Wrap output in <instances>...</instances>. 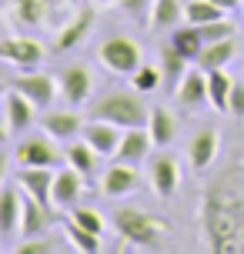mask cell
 <instances>
[{"instance_id":"cell-1","label":"cell","mask_w":244,"mask_h":254,"mask_svg":"<svg viewBox=\"0 0 244 254\" xmlns=\"http://www.w3.org/2000/svg\"><path fill=\"white\" fill-rule=\"evenodd\" d=\"M201 228L211 251H244V154H234V164L207 184L201 204Z\"/></svg>"},{"instance_id":"cell-2","label":"cell","mask_w":244,"mask_h":254,"mask_svg":"<svg viewBox=\"0 0 244 254\" xmlns=\"http://www.w3.org/2000/svg\"><path fill=\"white\" fill-rule=\"evenodd\" d=\"M114 231L134 248H144V251H161L167 238V221L154 217L144 207H117L114 217H111Z\"/></svg>"},{"instance_id":"cell-3","label":"cell","mask_w":244,"mask_h":254,"mask_svg":"<svg viewBox=\"0 0 244 254\" xmlns=\"http://www.w3.org/2000/svg\"><path fill=\"white\" fill-rule=\"evenodd\" d=\"M87 114L97 117V121H111V124L124 127V130H130V127H147V121H151V111L134 94H124V90H114V94L97 97L94 107H87Z\"/></svg>"},{"instance_id":"cell-4","label":"cell","mask_w":244,"mask_h":254,"mask_svg":"<svg viewBox=\"0 0 244 254\" xmlns=\"http://www.w3.org/2000/svg\"><path fill=\"white\" fill-rule=\"evenodd\" d=\"M97 61L111 74L130 77L144 64V51H141V44L130 40V37H107L101 44V51H97Z\"/></svg>"},{"instance_id":"cell-5","label":"cell","mask_w":244,"mask_h":254,"mask_svg":"<svg viewBox=\"0 0 244 254\" xmlns=\"http://www.w3.org/2000/svg\"><path fill=\"white\" fill-rule=\"evenodd\" d=\"M37 104H30L20 94V90L7 87V94H3V137H20V134H27L30 127L37 124Z\"/></svg>"},{"instance_id":"cell-6","label":"cell","mask_w":244,"mask_h":254,"mask_svg":"<svg viewBox=\"0 0 244 254\" xmlns=\"http://www.w3.org/2000/svg\"><path fill=\"white\" fill-rule=\"evenodd\" d=\"M90 30H94V7H77L64 24L54 30V44L51 47L57 54L74 51V47H80V44L90 37Z\"/></svg>"},{"instance_id":"cell-7","label":"cell","mask_w":244,"mask_h":254,"mask_svg":"<svg viewBox=\"0 0 244 254\" xmlns=\"http://www.w3.org/2000/svg\"><path fill=\"white\" fill-rule=\"evenodd\" d=\"M7 87L20 90L30 104H37L40 111L44 107H51L54 104V94L61 90V80H54L51 74H34V70H24L20 77H10L7 80Z\"/></svg>"},{"instance_id":"cell-8","label":"cell","mask_w":244,"mask_h":254,"mask_svg":"<svg viewBox=\"0 0 244 254\" xmlns=\"http://www.w3.org/2000/svg\"><path fill=\"white\" fill-rule=\"evenodd\" d=\"M0 57L20 70H34L44 61V44L34 37H3L0 44Z\"/></svg>"},{"instance_id":"cell-9","label":"cell","mask_w":244,"mask_h":254,"mask_svg":"<svg viewBox=\"0 0 244 254\" xmlns=\"http://www.w3.org/2000/svg\"><path fill=\"white\" fill-rule=\"evenodd\" d=\"M61 97H64L70 107H80V104L90 101V90H94V74H90L84 64H70L61 70Z\"/></svg>"},{"instance_id":"cell-10","label":"cell","mask_w":244,"mask_h":254,"mask_svg":"<svg viewBox=\"0 0 244 254\" xmlns=\"http://www.w3.org/2000/svg\"><path fill=\"white\" fill-rule=\"evenodd\" d=\"M13 161L17 167H54L61 161V154L51 137H27L13 147Z\"/></svg>"},{"instance_id":"cell-11","label":"cell","mask_w":244,"mask_h":254,"mask_svg":"<svg viewBox=\"0 0 244 254\" xmlns=\"http://www.w3.org/2000/svg\"><path fill=\"white\" fill-rule=\"evenodd\" d=\"M121 130H124V127L111 124V121H97V117H90L87 124H84V130H80V137L87 140L101 157H117V147H121V137H124Z\"/></svg>"},{"instance_id":"cell-12","label":"cell","mask_w":244,"mask_h":254,"mask_svg":"<svg viewBox=\"0 0 244 254\" xmlns=\"http://www.w3.org/2000/svg\"><path fill=\"white\" fill-rule=\"evenodd\" d=\"M54 10L57 3L54 0H13L10 17L24 27H40V30H57L54 24Z\"/></svg>"},{"instance_id":"cell-13","label":"cell","mask_w":244,"mask_h":254,"mask_svg":"<svg viewBox=\"0 0 244 254\" xmlns=\"http://www.w3.org/2000/svg\"><path fill=\"white\" fill-rule=\"evenodd\" d=\"M174 101L184 107V111H201L204 104H211V94H207V70H187L181 77V84L174 87Z\"/></svg>"},{"instance_id":"cell-14","label":"cell","mask_w":244,"mask_h":254,"mask_svg":"<svg viewBox=\"0 0 244 254\" xmlns=\"http://www.w3.org/2000/svg\"><path fill=\"white\" fill-rule=\"evenodd\" d=\"M141 188V174L134 164H124L117 161L114 167H107V174L101 178V194L104 197H127Z\"/></svg>"},{"instance_id":"cell-15","label":"cell","mask_w":244,"mask_h":254,"mask_svg":"<svg viewBox=\"0 0 244 254\" xmlns=\"http://www.w3.org/2000/svg\"><path fill=\"white\" fill-rule=\"evenodd\" d=\"M17 184L27 197L54 207V171L51 167H20L17 171Z\"/></svg>"},{"instance_id":"cell-16","label":"cell","mask_w":244,"mask_h":254,"mask_svg":"<svg viewBox=\"0 0 244 254\" xmlns=\"http://www.w3.org/2000/svg\"><path fill=\"white\" fill-rule=\"evenodd\" d=\"M147 178H151V188H154V194L167 201V197H174V190H178L181 167H178V161H174L171 154H157L154 161H151Z\"/></svg>"},{"instance_id":"cell-17","label":"cell","mask_w":244,"mask_h":254,"mask_svg":"<svg viewBox=\"0 0 244 254\" xmlns=\"http://www.w3.org/2000/svg\"><path fill=\"white\" fill-rule=\"evenodd\" d=\"M84 184L87 178L80 174L77 167H64L54 174V204L57 207H77L80 194H84Z\"/></svg>"},{"instance_id":"cell-18","label":"cell","mask_w":244,"mask_h":254,"mask_svg":"<svg viewBox=\"0 0 244 254\" xmlns=\"http://www.w3.org/2000/svg\"><path fill=\"white\" fill-rule=\"evenodd\" d=\"M218 151H221V137L218 130H211V127H204V130H197L191 140V147H187V161H191V167L201 174V171H207V167L218 161Z\"/></svg>"},{"instance_id":"cell-19","label":"cell","mask_w":244,"mask_h":254,"mask_svg":"<svg viewBox=\"0 0 244 254\" xmlns=\"http://www.w3.org/2000/svg\"><path fill=\"white\" fill-rule=\"evenodd\" d=\"M54 224H57V214H54L51 204H40V201H34V197H27L20 234H24V238H40V234H47Z\"/></svg>"},{"instance_id":"cell-20","label":"cell","mask_w":244,"mask_h":254,"mask_svg":"<svg viewBox=\"0 0 244 254\" xmlns=\"http://www.w3.org/2000/svg\"><path fill=\"white\" fill-rule=\"evenodd\" d=\"M151 147H157L154 137H151V130H147V127H130L127 134L121 137V147H117V161H124V164H137V161H147Z\"/></svg>"},{"instance_id":"cell-21","label":"cell","mask_w":244,"mask_h":254,"mask_svg":"<svg viewBox=\"0 0 244 254\" xmlns=\"http://www.w3.org/2000/svg\"><path fill=\"white\" fill-rule=\"evenodd\" d=\"M24 201H27V194L20 190V184L3 190V197H0V234L10 238V234L20 231V221H24Z\"/></svg>"},{"instance_id":"cell-22","label":"cell","mask_w":244,"mask_h":254,"mask_svg":"<svg viewBox=\"0 0 244 254\" xmlns=\"http://www.w3.org/2000/svg\"><path fill=\"white\" fill-rule=\"evenodd\" d=\"M40 127H44L54 140H74L80 130H84V121H80L77 111H51V114L40 117Z\"/></svg>"},{"instance_id":"cell-23","label":"cell","mask_w":244,"mask_h":254,"mask_svg":"<svg viewBox=\"0 0 244 254\" xmlns=\"http://www.w3.org/2000/svg\"><path fill=\"white\" fill-rule=\"evenodd\" d=\"M181 20H187L181 0H154L151 3V13H147L151 30H174V27H181Z\"/></svg>"},{"instance_id":"cell-24","label":"cell","mask_w":244,"mask_h":254,"mask_svg":"<svg viewBox=\"0 0 244 254\" xmlns=\"http://www.w3.org/2000/svg\"><path fill=\"white\" fill-rule=\"evenodd\" d=\"M234 37H228V40H214V44H204V51H201V57H197V67L201 70H224L228 64L234 61Z\"/></svg>"},{"instance_id":"cell-25","label":"cell","mask_w":244,"mask_h":254,"mask_svg":"<svg viewBox=\"0 0 244 254\" xmlns=\"http://www.w3.org/2000/svg\"><path fill=\"white\" fill-rule=\"evenodd\" d=\"M147 130H151L157 147H171L174 137H178V121H174V114L167 107H154L151 111V121H147Z\"/></svg>"},{"instance_id":"cell-26","label":"cell","mask_w":244,"mask_h":254,"mask_svg":"<svg viewBox=\"0 0 244 254\" xmlns=\"http://www.w3.org/2000/svg\"><path fill=\"white\" fill-rule=\"evenodd\" d=\"M187 64H191V61H187L171 40L161 47V70H164V84H167V87H178V84H181V77L187 74Z\"/></svg>"},{"instance_id":"cell-27","label":"cell","mask_w":244,"mask_h":254,"mask_svg":"<svg viewBox=\"0 0 244 254\" xmlns=\"http://www.w3.org/2000/svg\"><path fill=\"white\" fill-rule=\"evenodd\" d=\"M171 44H174V47H178L187 61H197V57H201V51H204V34H201V27H197V24L174 27Z\"/></svg>"},{"instance_id":"cell-28","label":"cell","mask_w":244,"mask_h":254,"mask_svg":"<svg viewBox=\"0 0 244 254\" xmlns=\"http://www.w3.org/2000/svg\"><path fill=\"white\" fill-rule=\"evenodd\" d=\"M61 228H64V238L70 241V248H74V251H80V254H97V251H101V234H94V231L74 224L70 217H67V221H61Z\"/></svg>"},{"instance_id":"cell-29","label":"cell","mask_w":244,"mask_h":254,"mask_svg":"<svg viewBox=\"0 0 244 254\" xmlns=\"http://www.w3.org/2000/svg\"><path fill=\"white\" fill-rule=\"evenodd\" d=\"M97 161H101V154L94 151V147H90L84 137H80L77 144H70V147H67V164L77 167L84 178H94V171H97Z\"/></svg>"},{"instance_id":"cell-30","label":"cell","mask_w":244,"mask_h":254,"mask_svg":"<svg viewBox=\"0 0 244 254\" xmlns=\"http://www.w3.org/2000/svg\"><path fill=\"white\" fill-rule=\"evenodd\" d=\"M231 87H234V80L224 74V70H207V94H211V104H214V111H228Z\"/></svg>"},{"instance_id":"cell-31","label":"cell","mask_w":244,"mask_h":254,"mask_svg":"<svg viewBox=\"0 0 244 254\" xmlns=\"http://www.w3.org/2000/svg\"><path fill=\"white\" fill-rule=\"evenodd\" d=\"M184 13H187V24L204 27V24H211V20H221L228 10H224V7H218L214 0H191V3L184 7Z\"/></svg>"},{"instance_id":"cell-32","label":"cell","mask_w":244,"mask_h":254,"mask_svg":"<svg viewBox=\"0 0 244 254\" xmlns=\"http://www.w3.org/2000/svg\"><path fill=\"white\" fill-rule=\"evenodd\" d=\"M130 77H134L130 84H134L137 94H151V90H157L164 84V70H161V67H151V64H141Z\"/></svg>"},{"instance_id":"cell-33","label":"cell","mask_w":244,"mask_h":254,"mask_svg":"<svg viewBox=\"0 0 244 254\" xmlns=\"http://www.w3.org/2000/svg\"><path fill=\"white\" fill-rule=\"evenodd\" d=\"M61 251H67V244L47 241V238H24V244L13 248V254H61Z\"/></svg>"},{"instance_id":"cell-34","label":"cell","mask_w":244,"mask_h":254,"mask_svg":"<svg viewBox=\"0 0 244 254\" xmlns=\"http://www.w3.org/2000/svg\"><path fill=\"white\" fill-rule=\"evenodd\" d=\"M70 221L80 224V228H87V231H94V234L104 231V217L97 214L94 207H70Z\"/></svg>"},{"instance_id":"cell-35","label":"cell","mask_w":244,"mask_h":254,"mask_svg":"<svg viewBox=\"0 0 244 254\" xmlns=\"http://www.w3.org/2000/svg\"><path fill=\"white\" fill-rule=\"evenodd\" d=\"M201 34H204V44H214V40H228V37H234V24L231 20H211V24H204L201 27Z\"/></svg>"},{"instance_id":"cell-36","label":"cell","mask_w":244,"mask_h":254,"mask_svg":"<svg viewBox=\"0 0 244 254\" xmlns=\"http://www.w3.org/2000/svg\"><path fill=\"white\" fill-rule=\"evenodd\" d=\"M111 7H117V10L130 13V17H144V10H151V3L154 0H107Z\"/></svg>"},{"instance_id":"cell-37","label":"cell","mask_w":244,"mask_h":254,"mask_svg":"<svg viewBox=\"0 0 244 254\" xmlns=\"http://www.w3.org/2000/svg\"><path fill=\"white\" fill-rule=\"evenodd\" d=\"M228 114H234V117H244V84H241V80H234V87H231Z\"/></svg>"},{"instance_id":"cell-38","label":"cell","mask_w":244,"mask_h":254,"mask_svg":"<svg viewBox=\"0 0 244 254\" xmlns=\"http://www.w3.org/2000/svg\"><path fill=\"white\" fill-rule=\"evenodd\" d=\"M214 3H218V7H224V10H234L241 0H214Z\"/></svg>"}]
</instances>
